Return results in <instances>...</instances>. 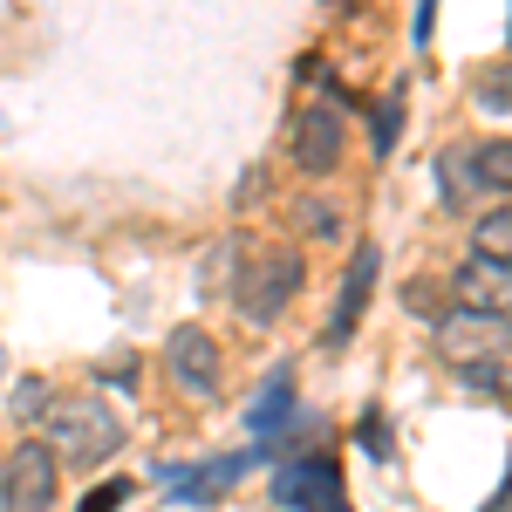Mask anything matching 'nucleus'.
I'll list each match as a JSON object with an SVG mask.
<instances>
[{"label":"nucleus","instance_id":"2","mask_svg":"<svg viewBox=\"0 0 512 512\" xmlns=\"http://www.w3.org/2000/svg\"><path fill=\"white\" fill-rule=\"evenodd\" d=\"M301 280H308V267H301V253H287V246H253L246 253V267H239L233 280V308L246 321H274L294 294H301Z\"/></svg>","mask_w":512,"mask_h":512},{"label":"nucleus","instance_id":"5","mask_svg":"<svg viewBox=\"0 0 512 512\" xmlns=\"http://www.w3.org/2000/svg\"><path fill=\"white\" fill-rule=\"evenodd\" d=\"M342 137H349L342 103H308V110L294 117V164H301L308 178H328V171L342 164Z\"/></svg>","mask_w":512,"mask_h":512},{"label":"nucleus","instance_id":"11","mask_svg":"<svg viewBox=\"0 0 512 512\" xmlns=\"http://www.w3.org/2000/svg\"><path fill=\"white\" fill-rule=\"evenodd\" d=\"M465 178L472 192H512V137H485L465 151Z\"/></svg>","mask_w":512,"mask_h":512},{"label":"nucleus","instance_id":"22","mask_svg":"<svg viewBox=\"0 0 512 512\" xmlns=\"http://www.w3.org/2000/svg\"><path fill=\"white\" fill-rule=\"evenodd\" d=\"M0 512H7V465H0Z\"/></svg>","mask_w":512,"mask_h":512},{"label":"nucleus","instance_id":"21","mask_svg":"<svg viewBox=\"0 0 512 512\" xmlns=\"http://www.w3.org/2000/svg\"><path fill=\"white\" fill-rule=\"evenodd\" d=\"M485 512H512V485H506V492H499V499H492Z\"/></svg>","mask_w":512,"mask_h":512},{"label":"nucleus","instance_id":"8","mask_svg":"<svg viewBox=\"0 0 512 512\" xmlns=\"http://www.w3.org/2000/svg\"><path fill=\"white\" fill-rule=\"evenodd\" d=\"M512 342V321H499V315H437V349L451 355L458 369H472L478 355H499Z\"/></svg>","mask_w":512,"mask_h":512},{"label":"nucleus","instance_id":"4","mask_svg":"<svg viewBox=\"0 0 512 512\" xmlns=\"http://www.w3.org/2000/svg\"><path fill=\"white\" fill-rule=\"evenodd\" d=\"M7 465V512H55V492H62V465L48 444H14Z\"/></svg>","mask_w":512,"mask_h":512},{"label":"nucleus","instance_id":"7","mask_svg":"<svg viewBox=\"0 0 512 512\" xmlns=\"http://www.w3.org/2000/svg\"><path fill=\"white\" fill-rule=\"evenodd\" d=\"M451 308H458V315H499V321H512V267L465 260V267L451 274Z\"/></svg>","mask_w":512,"mask_h":512},{"label":"nucleus","instance_id":"10","mask_svg":"<svg viewBox=\"0 0 512 512\" xmlns=\"http://www.w3.org/2000/svg\"><path fill=\"white\" fill-rule=\"evenodd\" d=\"M260 451H239V458H212V465H178V472H164V485H171V499H185V506H212V499H226L239 478H246V465H253Z\"/></svg>","mask_w":512,"mask_h":512},{"label":"nucleus","instance_id":"1","mask_svg":"<svg viewBox=\"0 0 512 512\" xmlns=\"http://www.w3.org/2000/svg\"><path fill=\"white\" fill-rule=\"evenodd\" d=\"M117 444H123V424L103 396H55L48 403V451H55V465L96 472Z\"/></svg>","mask_w":512,"mask_h":512},{"label":"nucleus","instance_id":"15","mask_svg":"<svg viewBox=\"0 0 512 512\" xmlns=\"http://www.w3.org/2000/svg\"><path fill=\"white\" fill-rule=\"evenodd\" d=\"M396 130H403V96H383V103H376V158H390Z\"/></svg>","mask_w":512,"mask_h":512},{"label":"nucleus","instance_id":"3","mask_svg":"<svg viewBox=\"0 0 512 512\" xmlns=\"http://www.w3.org/2000/svg\"><path fill=\"white\" fill-rule=\"evenodd\" d=\"M274 499L287 512H349V485L328 458H294V465H280Z\"/></svg>","mask_w":512,"mask_h":512},{"label":"nucleus","instance_id":"9","mask_svg":"<svg viewBox=\"0 0 512 512\" xmlns=\"http://www.w3.org/2000/svg\"><path fill=\"white\" fill-rule=\"evenodd\" d=\"M376 274H383V253H376V239H362L349 260V274H342V294H335V315H328V349H342L355 335V321L369 308V294H376Z\"/></svg>","mask_w":512,"mask_h":512},{"label":"nucleus","instance_id":"6","mask_svg":"<svg viewBox=\"0 0 512 512\" xmlns=\"http://www.w3.org/2000/svg\"><path fill=\"white\" fill-rule=\"evenodd\" d=\"M164 369H171V383L192 396H212L219 390V342L198 328V321H178L171 328V342H164Z\"/></svg>","mask_w":512,"mask_h":512},{"label":"nucleus","instance_id":"17","mask_svg":"<svg viewBox=\"0 0 512 512\" xmlns=\"http://www.w3.org/2000/svg\"><path fill=\"white\" fill-rule=\"evenodd\" d=\"M48 403H55V396H48V383H41V376L14 383V410H21V417H48Z\"/></svg>","mask_w":512,"mask_h":512},{"label":"nucleus","instance_id":"19","mask_svg":"<svg viewBox=\"0 0 512 512\" xmlns=\"http://www.w3.org/2000/svg\"><path fill=\"white\" fill-rule=\"evenodd\" d=\"M465 383H472L478 396H499V362H472V369H465Z\"/></svg>","mask_w":512,"mask_h":512},{"label":"nucleus","instance_id":"18","mask_svg":"<svg viewBox=\"0 0 512 512\" xmlns=\"http://www.w3.org/2000/svg\"><path fill=\"white\" fill-rule=\"evenodd\" d=\"M478 103H485V110H512V62L478 82Z\"/></svg>","mask_w":512,"mask_h":512},{"label":"nucleus","instance_id":"12","mask_svg":"<svg viewBox=\"0 0 512 512\" xmlns=\"http://www.w3.org/2000/svg\"><path fill=\"white\" fill-rule=\"evenodd\" d=\"M472 260H492V267H512V205L485 212L472 226Z\"/></svg>","mask_w":512,"mask_h":512},{"label":"nucleus","instance_id":"13","mask_svg":"<svg viewBox=\"0 0 512 512\" xmlns=\"http://www.w3.org/2000/svg\"><path fill=\"white\" fill-rule=\"evenodd\" d=\"M287 410H294V369H274V376H267V390L246 403V424H253V431H274Z\"/></svg>","mask_w":512,"mask_h":512},{"label":"nucleus","instance_id":"16","mask_svg":"<svg viewBox=\"0 0 512 512\" xmlns=\"http://www.w3.org/2000/svg\"><path fill=\"white\" fill-rule=\"evenodd\" d=\"M437 171H444V198H451V205H465V192H472V178H465V151H444Z\"/></svg>","mask_w":512,"mask_h":512},{"label":"nucleus","instance_id":"20","mask_svg":"<svg viewBox=\"0 0 512 512\" xmlns=\"http://www.w3.org/2000/svg\"><path fill=\"white\" fill-rule=\"evenodd\" d=\"M117 499H130V485H103V492H96V499H89V506H82V512H110V506H117Z\"/></svg>","mask_w":512,"mask_h":512},{"label":"nucleus","instance_id":"14","mask_svg":"<svg viewBox=\"0 0 512 512\" xmlns=\"http://www.w3.org/2000/svg\"><path fill=\"white\" fill-rule=\"evenodd\" d=\"M301 219H308L315 239H342V212H335L328 198H301Z\"/></svg>","mask_w":512,"mask_h":512}]
</instances>
